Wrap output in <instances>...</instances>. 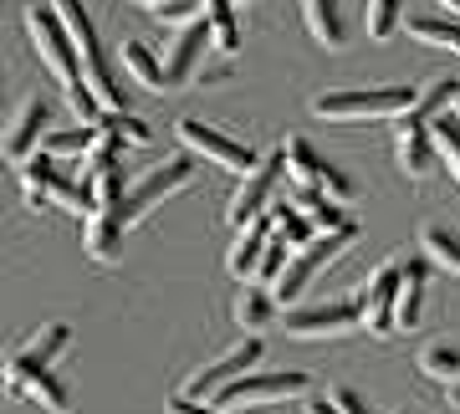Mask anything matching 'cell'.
<instances>
[{"instance_id": "f6af8a7d", "label": "cell", "mask_w": 460, "mask_h": 414, "mask_svg": "<svg viewBox=\"0 0 460 414\" xmlns=\"http://www.w3.org/2000/svg\"><path fill=\"white\" fill-rule=\"evenodd\" d=\"M450 113H456V118H460V92H456V102H450Z\"/></svg>"}, {"instance_id": "d6986e66", "label": "cell", "mask_w": 460, "mask_h": 414, "mask_svg": "<svg viewBox=\"0 0 460 414\" xmlns=\"http://www.w3.org/2000/svg\"><path fill=\"white\" fill-rule=\"evenodd\" d=\"M83 251L98 266H113L118 256H123V225H118L113 216H98V210H93V216L83 220Z\"/></svg>"}, {"instance_id": "e575fe53", "label": "cell", "mask_w": 460, "mask_h": 414, "mask_svg": "<svg viewBox=\"0 0 460 414\" xmlns=\"http://www.w3.org/2000/svg\"><path fill=\"white\" fill-rule=\"evenodd\" d=\"M317 195H328V199H338V205H348V199L358 195V184L348 180L338 164H328V159H323V169H317Z\"/></svg>"}, {"instance_id": "7c38bea8", "label": "cell", "mask_w": 460, "mask_h": 414, "mask_svg": "<svg viewBox=\"0 0 460 414\" xmlns=\"http://www.w3.org/2000/svg\"><path fill=\"white\" fill-rule=\"evenodd\" d=\"M277 180H281V149L266 154L261 164H256L246 180H241V189L230 195V205H226V220H230V225L261 220L266 210H271V199H277Z\"/></svg>"}, {"instance_id": "74e56055", "label": "cell", "mask_w": 460, "mask_h": 414, "mask_svg": "<svg viewBox=\"0 0 460 414\" xmlns=\"http://www.w3.org/2000/svg\"><path fill=\"white\" fill-rule=\"evenodd\" d=\"M328 404H332L338 414H368L363 394H353V389H343V383H338V389H328Z\"/></svg>"}, {"instance_id": "f546056e", "label": "cell", "mask_w": 460, "mask_h": 414, "mask_svg": "<svg viewBox=\"0 0 460 414\" xmlns=\"http://www.w3.org/2000/svg\"><path fill=\"white\" fill-rule=\"evenodd\" d=\"M98 138H102L98 123H77V128H57V133H47V138H41V149H47L51 159H62V154H83V159H87V149H93Z\"/></svg>"}, {"instance_id": "3957f363", "label": "cell", "mask_w": 460, "mask_h": 414, "mask_svg": "<svg viewBox=\"0 0 460 414\" xmlns=\"http://www.w3.org/2000/svg\"><path fill=\"white\" fill-rule=\"evenodd\" d=\"M420 87H343V92H317L313 113L328 123H358V118H399L414 108Z\"/></svg>"}, {"instance_id": "836d02e7", "label": "cell", "mask_w": 460, "mask_h": 414, "mask_svg": "<svg viewBox=\"0 0 460 414\" xmlns=\"http://www.w3.org/2000/svg\"><path fill=\"white\" fill-rule=\"evenodd\" d=\"M363 31H368V41H389L399 31V0H368L363 5Z\"/></svg>"}, {"instance_id": "1f68e13d", "label": "cell", "mask_w": 460, "mask_h": 414, "mask_svg": "<svg viewBox=\"0 0 460 414\" xmlns=\"http://www.w3.org/2000/svg\"><path fill=\"white\" fill-rule=\"evenodd\" d=\"M21 394L36 399V404H41L47 414H66V410H72V399H66V383L57 379L51 368H47V374H36V379H26V389H21Z\"/></svg>"}, {"instance_id": "7402d4cb", "label": "cell", "mask_w": 460, "mask_h": 414, "mask_svg": "<svg viewBox=\"0 0 460 414\" xmlns=\"http://www.w3.org/2000/svg\"><path fill=\"white\" fill-rule=\"evenodd\" d=\"M205 31H210V47L220 57H235L241 51V21H235V5L230 0H205Z\"/></svg>"}, {"instance_id": "6da1fadb", "label": "cell", "mask_w": 460, "mask_h": 414, "mask_svg": "<svg viewBox=\"0 0 460 414\" xmlns=\"http://www.w3.org/2000/svg\"><path fill=\"white\" fill-rule=\"evenodd\" d=\"M26 31H31V47H36V57H41V66L62 83L72 113H83V123H98L102 108L83 87V72H77V57H72V41H66L57 11H51V5H31V11H26Z\"/></svg>"}, {"instance_id": "2e32d148", "label": "cell", "mask_w": 460, "mask_h": 414, "mask_svg": "<svg viewBox=\"0 0 460 414\" xmlns=\"http://www.w3.org/2000/svg\"><path fill=\"white\" fill-rule=\"evenodd\" d=\"M210 47V31H205V11H199L195 21H184L180 36L169 41V62H164V83L169 87H180L195 77V62H199V51Z\"/></svg>"}, {"instance_id": "d590c367", "label": "cell", "mask_w": 460, "mask_h": 414, "mask_svg": "<svg viewBox=\"0 0 460 414\" xmlns=\"http://www.w3.org/2000/svg\"><path fill=\"white\" fill-rule=\"evenodd\" d=\"M287 256H292V246H287V241H281V235L271 231V235H266V251H261V266H256V271L266 277V286H271V282L281 277V266H287Z\"/></svg>"}, {"instance_id": "5b68a950", "label": "cell", "mask_w": 460, "mask_h": 414, "mask_svg": "<svg viewBox=\"0 0 460 414\" xmlns=\"http://www.w3.org/2000/svg\"><path fill=\"white\" fill-rule=\"evenodd\" d=\"M261 353H266V343L256 338V332H246L235 348H226L220 358H210V364H199L190 379H184V389L180 394L184 399H199V404H210L226 383H235V379H246V374H256V364H261Z\"/></svg>"}, {"instance_id": "44dd1931", "label": "cell", "mask_w": 460, "mask_h": 414, "mask_svg": "<svg viewBox=\"0 0 460 414\" xmlns=\"http://www.w3.org/2000/svg\"><path fill=\"white\" fill-rule=\"evenodd\" d=\"M317 169H323V159H317V149L307 138H287V144H281V174H287V184H296L302 195L317 189Z\"/></svg>"}, {"instance_id": "ac0fdd59", "label": "cell", "mask_w": 460, "mask_h": 414, "mask_svg": "<svg viewBox=\"0 0 460 414\" xmlns=\"http://www.w3.org/2000/svg\"><path fill=\"white\" fill-rule=\"evenodd\" d=\"M266 235H271V220H246V225H235V241H230L226 251V266L230 277H256V266H261V251H266Z\"/></svg>"}, {"instance_id": "b9f144b4", "label": "cell", "mask_w": 460, "mask_h": 414, "mask_svg": "<svg viewBox=\"0 0 460 414\" xmlns=\"http://www.w3.org/2000/svg\"><path fill=\"white\" fill-rule=\"evenodd\" d=\"M450 410H460V379L450 383Z\"/></svg>"}, {"instance_id": "ffe728a7", "label": "cell", "mask_w": 460, "mask_h": 414, "mask_svg": "<svg viewBox=\"0 0 460 414\" xmlns=\"http://www.w3.org/2000/svg\"><path fill=\"white\" fill-rule=\"evenodd\" d=\"M302 21H307V31H313L317 47L343 51L348 31H343V11H338V0H302Z\"/></svg>"}, {"instance_id": "603a6c76", "label": "cell", "mask_w": 460, "mask_h": 414, "mask_svg": "<svg viewBox=\"0 0 460 414\" xmlns=\"http://www.w3.org/2000/svg\"><path fill=\"white\" fill-rule=\"evenodd\" d=\"M420 251H425L429 266L460 277V231H450V225H425V231H420Z\"/></svg>"}, {"instance_id": "52a82bcc", "label": "cell", "mask_w": 460, "mask_h": 414, "mask_svg": "<svg viewBox=\"0 0 460 414\" xmlns=\"http://www.w3.org/2000/svg\"><path fill=\"white\" fill-rule=\"evenodd\" d=\"M180 144L190 149V159H205V164L226 169V174H241V180L261 164V154H256V149H246V144L226 138L220 128L199 123V118H180Z\"/></svg>"}, {"instance_id": "4dcf8cb0", "label": "cell", "mask_w": 460, "mask_h": 414, "mask_svg": "<svg viewBox=\"0 0 460 414\" xmlns=\"http://www.w3.org/2000/svg\"><path fill=\"white\" fill-rule=\"evenodd\" d=\"M404 31L414 36V41H425V47H445L460 57V21H440V16H414Z\"/></svg>"}, {"instance_id": "8d00e7d4", "label": "cell", "mask_w": 460, "mask_h": 414, "mask_svg": "<svg viewBox=\"0 0 460 414\" xmlns=\"http://www.w3.org/2000/svg\"><path fill=\"white\" fill-rule=\"evenodd\" d=\"M199 11H205V0H169V5L154 11V16H159V21H180V26H184V21H195Z\"/></svg>"}, {"instance_id": "4316f807", "label": "cell", "mask_w": 460, "mask_h": 414, "mask_svg": "<svg viewBox=\"0 0 460 414\" xmlns=\"http://www.w3.org/2000/svg\"><path fill=\"white\" fill-rule=\"evenodd\" d=\"M123 66L133 72V83L138 87H148V92H169L164 66L154 62V51H148L144 41H123Z\"/></svg>"}, {"instance_id": "9a60e30c", "label": "cell", "mask_w": 460, "mask_h": 414, "mask_svg": "<svg viewBox=\"0 0 460 414\" xmlns=\"http://www.w3.org/2000/svg\"><path fill=\"white\" fill-rule=\"evenodd\" d=\"M425 286H429V261L410 256L399 266V292H394V332H414L425 317Z\"/></svg>"}, {"instance_id": "d4e9b609", "label": "cell", "mask_w": 460, "mask_h": 414, "mask_svg": "<svg viewBox=\"0 0 460 414\" xmlns=\"http://www.w3.org/2000/svg\"><path fill=\"white\" fill-rule=\"evenodd\" d=\"M266 220H271V231L287 241L292 251H302L307 241H313V220L302 216L296 205H287V199H271V210H266Z\"/></svg>"}, {"instance_id": "ba28073f", "label": "cell", "mask_w": 460, "mask_h": 414, "mask_svg": "<svg viewBox=\"0 0 460 414\" xmlns=\"http://www.w3.org/2000/svg\"><path fill=\"white\" fill-rule=\"evenodd\" d=\"M16 169H21V184H26V195H36L41 205H47V199H62L72 216H83V220L93 216V195H87V184L66 180L47 149H36L31 159H21Z\"/></svg>"}, {"instance_id": "83f0119b", "label": "cell", "mask_w": 460, "mask_h": 414, "mask_svg": "<svg viewBox=\"0 0 460 414\" xmlns=\"http://www.w3.org/2000/svg\"><path fill=\"white\" fill-rule=\"evenodd\" d=\"M420 374H425L429 383H445V389H450V383L460 379V348L456 343H429V348L420 353Z\"/></svg>"}, {"instance_id": "5bb4252c", "label": "cell", "mask_w": 460, "mask_h": 414, "mask_svg": "<svg viewBox=\"0 0 460 414\" xmlns=\"http://www.w3.org/2000/svg\"><path fill=\"white\" fill-rule=\"evenodd\" d=\"M394 154H399V169L410 180H425L429 169L440 164L435 159V138H429V123L420 113H399L394 118Z\"/></svg>"}, {"instance_id": "60d3db41", "label": "cell", "mask_w": 460, "mask_h": 414, "mask_svg": "<svg viewBox=\"0 0 460 414\" xmlns=\"http://www.w3.org/2000/svg\"><path fill=\"white\" fill-rule=\"evenodd\" d=\"M307 414H338V410L328 404V394H317V399H307Z\"/></svg>"}, {"instance_id": "30bf717a", "label": "cell", "mask_w": 460, "mask_h": 414, "mask_svg": "<svg viewBox=\"0 0 460 414\" xmlns=\"http://www.w3.org/2000/svg\"><path fill=\"white\" fill-rule=\"evenodd\" d=\"M313 394V379L307 374H246V379L226 383L220 394H215V404L220 410H251V404H277V399H302Z\"/></svg>"}, {"instance_id": "8fae6325", "label": "cell", "mask_w": 460, "mask_h": 414, "mask_svg": "<svg viewBox=\"0 0 460 414\" xmlns=\"http://www.w3.org/2000/svg\"><path fill=\"white\" fill-rule=\"evenodd\" d=\"M399 266H404V256H389V261L378 266L374 277L363 282V292L353 302H358V328H368L374 338H389L394 332V292H399Z\"/></svg>"}, {"instance_id": "f1b7e54d", "label": "cell", "mask_w": 460, "mask_h": 414, "mask_svg": "<svg viewBox=\"0 0 460 414\" xmlns=\"http://www.w3.org/2000/svg\"><path fill=\"white\" fill-rule=\"evenodd\" d=\"M302 216L313 220L317 235H332V231H348V225H353V220L343 216V205H338V199H328V195H317V189H307V195H302Z\"/></svg>"}, {"instance_id": "7a4b0ae2", "label": "cell", "mask_w": 460, "mask_h": 414, "mask_svg": "<svg viewBox=\"0 0 460 414\" xmlns=\"http://www.w3.org/2000/svg\"><path fill=\"white\" fill-rule=\"evenodd\" d=\"M47 5L57 11L66 41H72V57H77V72H83V87L93 92V102H98L102 113H118L123 108V92H118L113 72H108V57L98 47V26L83 11V0H47Z\"/></svg>"}, {"instance_id": "7bdbcfd3", "label": "cell", "mask_w": 460, "mask_h": 414, "mask_svg": "<svg viewBox=\"0 0 460 414\" xmlns=\"http://www.w3.org/2000/svg\"><path fill=\"white\" fill-rule=\"evenodd\" d=\"M435 5H445V11H450V16H460V0H435Z\"/></svg>"}, {"instance_id": "4fadbf2b", "label": "cell", "mask_w": 460, "mask_h": 414, "mask_svg": "<svg viewBox=\"0 0 460 414\" xmlns=\"http://www.w3.org/2000/svg\"><path fill=\"white\" fill-rule=\"evenodd\" d=\"M358 328V302H323V307H296L287 313V338H343Z\"/></svg>"}, {"instance_id": "f35d334b", "label": "cell", "mask_w": 460, "mask_h": 414, "mask_svg": "<svg viewBox=\"0 0 460 414\" xmlns=\"http://www.w3.org/2000/svg\"><path fill=\"white\" fill-rule=\"evenodd\" d=\"M169 414H235V410H220V404H199V399L174 394V399H169Z\"/></svg>"}, {"instance_id": "277c9868", "label": "cell", "mask_w": 460, "mask_h": 414, "mask_svg": "<svg viewBox=\"0 0 460 414\" xmlns=\"http://www.w3.org/2000/svg\"><path fill=\"white\" fill-rule=\"evenodd\" d=\"M353 241H358V225L332 231V235H313L302 251H292V256H287V266H281V277L266 286V292H271V302H281V307H287V302H296L302 292H307V282H313L317 271L338 261V256H343Z\"/></svg>"}, {"instance_id": "484cf974", "label": "cell", "mask_w": 460, "mask_h": 414, "mask_svg": "<svg viewBox=\"0 0 460 414\" xmlns=\"http://www.w3.org/2000/svg\"><path fill=\"white\" fill-rule=\"evenodd\" d=\"M271 313H277V302H271L266 286H246V292L235 297V328L241 332H266Z\"/></svg>"}, {"instance_id": "cb8c5ba5", "label": "cell", "mask_w": 460, "mask_h": 414, "mask_svg": "<svg viewBox=\"0 0 460 414\" xmlns=\"http://www.w3.org/2000/svg\"><path fill=\"white\" fill-rule=\"evenodd\" d=\"M429 123V138H435V159H440L445 169H450V180L460 184V118L445 108V113L425 118Z\"/></svg>"}, {"instance_id": "8992f818", "label": "cell", "mask_w": 460, "mask_h": 414, "mask_svg": "<svg viewBox=\"0 0 460 414\" xmlns=\"http://www.w3.org/2000/svg\"><path fill=\"white\" fill-rule=\"evenodd\" d=\"M190 184H195V159H190V154L169 159V164H159L154 174H144V180L123 195V205H118V225H123V231H128V225H138L148 210H159L169 195H180V189H190Z\"/></svg>"}, {"instance_id": "9c48e42d", "label": "cell", "mask_w": 460, "mask_h": 414, "mask_svg": "<svg viewBox=\"0 0 460 414\" xmlns=\"http://www.w3.org/2000/svg\"><path fill=\"white\" fill-rule=\"evenodd\" d=\"M66 348H72V328H66V322H47L41 332H31V338H26V343L5 358V389H11V394H21V389H26V379L47 374V368L57 364Z\"/></svg>"}, {"instance_id": "e0dca14e", "label": "cell", "mask_w": 460, "mask_h": 414, "mask_svg": "<svg viewBox=\"0 0 460 414\" xmlns=\"http://www.w3.org/2000/svg\"><path fill=\"white\" fill-rule=\"evenodd\" d=\"M41 128H47V102L31 98V102H21V113L16 123L0 133V154L11 159V164H21V159H31L36 149H41Z\"/></svg>"}, {"instance_id": "ee69618b", "label": "cell", "mask_w": 460, "mask_h": 414, "mask_svg": "<svg viewBox=\"0 0 460 414\" xmlns=\"http://www.w3.org/2000/svg\"><path fill=\"white\" fill-rule=\"evenodd\" d=\"M133 5H148V11H159V5H169V0H133Z\"/></svg>"}, {"instance_id": "bcb514c9", "label": "cell", "mask_w": 460, "mask_h": 414, "mask_svg": "<svg viewBox=\"0 0 460 414\" xmlns=\"http://www.w3.org/2000/svg\"><path fill=\"white\" fill-rule=\"evenodd\" d=\"M399 414H414V410H399Z\"/></svg>"}, {"instance_id": "ab89813d", "label": "cell", "mask_w": 460, "mask_h": 414, "mask_svg": "<svg viewBox=\"0 0 460 414\" xmlns=\"http://www.w3.org/2000/svg\"><path fill=\"white\" fill-rule=\"evenodd\" d=\"M199 83H220V77H230V66H205V72H195Z\"/></svg>"}, {"instance_id": "d6a6232c", "label": "cell", "mask_w": 460, "mask_h": 414, "mask_svg": "<svg viewBox=\"0 0 460 414\" xmlns=\"http://www.w3.org/2000/svg\"><path fill=\"white\" fill-rule=\"evenodd\" d=\"M98 128L113 133L118 144H138V149H148V144H154V128H148V123H138V118H128L123 108H118V113H102Z\"/></svg>"}]
</instances>
